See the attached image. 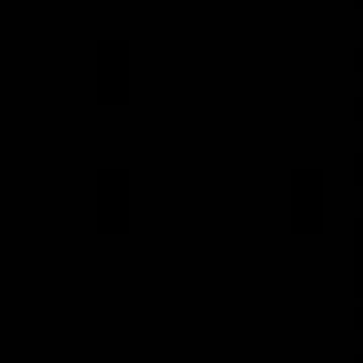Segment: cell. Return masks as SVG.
I'll list each match as a JSON object with an SVG mask.
<instances>
[]
</instances>
